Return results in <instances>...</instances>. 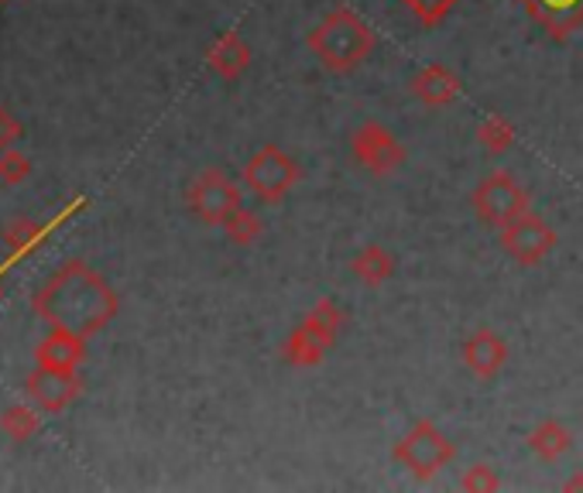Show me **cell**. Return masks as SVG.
I'll use <instances>...</instances> for the list:
<instances>
[{
    "mask_svg": "<svg viewBox=\"0 0 583 493\" xmlns=\"http://www.w3.org/2000/svg\"><path fill=\"white\" fill-rule=\"evenodd\" d=\"M39 312L55 329L86 339L114 319L117 295L86 264H65L52 285L39 295Z\"/></svg>",
    "mask_w": 583,
    "mask_h": 493,
    "instance_id": "6da1fadb",
    "label": "cell"
},
{
    "mask_svg": "<svg viewBox=\"0 0 583 493\" xmlns=\"http://www.w3.org/2000/svg\"><path fill=\"white\" fill-rule=\"evenodd\" d=\"M371 24L351 8H333L313 31L305 34V45L330 73H354V69L374 52Z\"/></svg>",
    "mask_w": 583,
    "mask_h": 493,
    "instance_id": "7a4b0ae2",
    "label": "cell"
},
{
    "mask_svg": "<svg viewBox=\"0 0 583 493\" xmlns=\"http://www.w3.org/2000/svg\"><path fill=\"white\" fill-rule=\"evenodd\" d=\"M454 455H457V445L429 418L416 421L392 449V460L416 480H433L439 470L454 463Z\"/></svg>",
    "mask_w": 583,
    "mask_h": 493,
    "instance_id": "3957f363",
    "label": "cell"
},
{
    "mask_svg": "<svg viewBox=\"0 0 583 493\" xmlns=\"http://www.w3.org/2000/svg\"><path fill=\"white\" fill-rule=\"evenodd\" d=\"M470 206L477 220L485 227H504L514 217H522L529 209V192L519 186L511 171H491L488 179H480V186L470 196Z\"/></svg>",
    "mask_w": 583,
    "mask_h": 493,
    "instance_id": "277c9868",
    "label": "cell"
},
{
    "mask_svg": "<svg viewBox=\"0 0 583 493\" xmlns=\"http://www.w3.org/2000/svg\"><path fill=\"white\" fill-rule=\"evenodd\" d=\"M299 175L302 171H299V165L289 151H282L279 145H264L244 165V186L261 202H279L295 189Z\"/></svg>",
    "mask_w": 583,
    "mask_h": 493,
    "instance_id": "5b68a950",
    "label": "cell"
},
{
    "mask_svg": "<svg viewBox=\"0 0 583 493\" xmlns=\"http://www.w3.org/2000/svg\"><path fill=\"white\" fill-rule=\"evenodd\" d=\"M556 243H560L556 230L549 227L539 213H529V209L522 217H514L511 223L501 227V246L508 251V258H514L522 268L542 264L556 251Z\"/></svg>",
    "mask_w": 583,
    "mask_h": 493,
    "instance_id": "8992f818",
    "label": "cell"
},
{
    "mask_svg": "<svg viewBox=\"0 0 583 493\" xmlns=\"http://www.w3.org/2000/svg\"><path fill=\"white\" fill-rule=\"evenodd\" d=\"M240 206V189L233 179H227V171L206 168L199 179L189 186V209L210 227H223V220Z\"/></svg>",
    "mask_w": 583,
    "mask_h": 493,
    "instance_id": "52a82bcc",
    "label": "cell"
},
{
    "mask_svg": "<svg viewBox=\"0 0 583 493\" xmlns=\"http://www.w3.org/2000/svg\"><path fill=\"white\" fill-rule=\"evenodd\" d=\"M351 151H354V161L364 165L367 171L374 175H392L405 165V148L402 140L377 120H367L354 130L351 137Z\"/></svg>",
    "mask_w": 583,
    "mask_h": 493,
    "instance_id": "ba28073f",
    "label": "cell"
},
{
    "mask_svg": "<svg viewBox=\"0 0 583 493\" xmlns=\"http://www.w3.org/2000/svg\"><path fill=\"white\" fill-rule=\"evenodd\" d=\"M519 4L553 42H566L583 28V0H519Z\"/></svg>",
    "mask_w": 583,
    "mask_h": 493,
    "instance_id": "9c48e42d",
    "label": "cell"
},
{
    "mask_svg": "<svg viewBox=\"0 0 583 493\" xmlns=\"http://www.w3.org/2000/svg\"><path fill=\"white\" fill-rule=\"evenodd\" d=\"M460 357H464V367L480 377V380H491L501 374L504 360H508V343L491 333V329H477L464 339V349H460Z\"/></svg>",
    "mask_w": 583,
    "mask_h": 493,
    "instance_id": "30bf717a",
    "label": "cell"
},
{
    "mask_svg": "<svg viewBox=\"0 0 583 493\" xmlns=\"http://www.w3.org/2000/svg\"><path fill=\"white\" fill-rule=\"evenodd\" d=\"M408 90L419 103H426V107H450V103L460 96V80H457L454 69L433 62V65L423 69L419 76H412Z\"/></svg>",
    "mask_w": 583,
    "mask_h": 493,
    "instance_id": "8fae6325",
    "label": "cell"
},
{
    "mask_svg": "<svg viewBox=\"0 0 583 493\" xmlns=\"http://www.w3.org/2000/svg\"><path fill=\"white\" fill-rule=\"evenodd\" d=\"M28 391L45 411H59V408H65L69 401L76 398V377H73V370L42 367L39 374L28 380Z\"/></svg>",
    "mask_w": 583,
    "mask_h": 493,
    "instance_id": "7c38bea8",
    "label": "cell"
},
{
    "mask_svg": "<svg viewBox=\"0 0 583 493\" xmlns=\"http://www.w3.org/2000/svg\"><path fill=\"white\" fill-rule=\"evenodd\" d=\"M330 349H333V343L326 336H320L309 323H299L289 333V339L282 343V360L292 367H320Z\"/></svg>",
    "mask_w": 583,
    "mask_h": 493,
    "instance_id": "4fadbf2b",
    "label": "cell"
},
{
    "mask_svg": "<svg viewBox=\"0 0 583 493\" xmlns=\"http://www.w3.org/2000/svg\"><path fill=\"white\" fill-rule=\"evenodd\" d=\"M210 69L217 76H223V80H237L244 69L251 65V45L240 39L237 31H223L220 39L214 42V49H210Z\"/></svg>",
    "mask_w": 583,
    "mask_h": 493,
    "instance_id": "5bb4252c",
    "label": "cell"
},
{
    "mask_svg": "<svg viewBox=\"0 0 583 493\" xmlns=\"http://www.w3.org/2000/svg\"><path fill=\"white\" fill-rule=\"evenodd\" d=\"M529 449L539 455L542 463H556L560 455H566L570 452V445H573V436H570V429L563 426V421H556V418H545V421H539V426L529 432Z\"/></svg>",
    "mask_w": 583,
    "mask_h": 493,
    "instance_id": "9a60e30c",
    "label": "cell"
},
{
    "mask_svg": "<svg viewBox=\"0 0 583 493\" xmlns=\"http://www.w3.org/2000/svg\"><path fill=\"white\" fill-rule=\"evenodd\" d=\"M39 360H42V367L73 370V367L83 360V336L55 329V333L39 346Z\"/></svg>",
    "mask_w": 583,
    "mask_h": 493,
    "instance_id": "2e32d148",
    "label": "cell"
},
{
    "mask_svg": "<svg viewBox=\"0 0 583 493\" xmlns=\"http://www.w3.org/2000/svg\"><path fill=\"white\" fill-rule=\"evenodd\" d=\"M351 271H354L357 281H364L367 289H377V285H385V281L395 274V258L385 251V246L371 243L351 261Z\"/></svg>",
    "mask_w": 583,
    "mask_h": 493,
    "instance_id": "e0dca14e",
    "label": "cell"
},
{
    "mask_svg": "<svg viewBox=\"0 0 583 493\" xmlns=\"http://www.w3.org/2000/svg\"><path fill=\"white\" fill-rule=\"evenodd\" d=\"M223 230H227V237H230L237 246H248V243H254V240L264 233V223H261V217L254 213V209L237 206L233 213L223 220Z\"/></svg>",
    "mask_w": 583,
    "mask_h": 493,
    "instance_id": "ac0fdd59",
    "label": "cell"
},
{
    "mask_svg": "<svg viewBox=\"0 0 583 493\" xmlns=\"http://www.w3.org/2000/svg\"><path fill=\"white\" fill-rule=\"evenodd\" d=\"M477 140H480V148H485V151L504 155V151L514 145V127H511V120H504V117L494 114V117H488V120H480Z\"/></svg>",
    "mask_w": 583,
    "mask_h": 493,
    "instance_id": "d6986e66",
    "label": "cell"
},
{
    "mask_svg": "<svg viewBox=\"0 0 583 493\" xmlns=\"http://www.w3.org/2000/svg\"><path fill=\"white\" fill-rule=\"evenodd\" d=\"M302 323H309L320 336H326V339L336 346V336H340V329H343V312H340V305H336L333 298H320V302L313 305V312H309Z\"/></svg>",
    "mask_w": 583,
    "mask_h": 493,
    "instance_id": "ffe728a7",
    "label": "cell"
},
{
    "mask_svg": "<svg viewBox=\"0 0 583 493\" xmlns=\"http://www.w3.org/2000/svg\"><path fill=\"white\" fill-rule=\"evenodd\" d=\"M402 4L423 28H439L460 0H402Z\"/></svg>",
    "mask_w": 583,
    "mask_h": 493,
    "instance_id": "44dd1931",
    "label": "cell"
},
{
    "mask_svg": "<svg viewBox=\"0 0 583 493\" xmlns=\"http://www.w3.org/2000/svg\"><path fill=\"white\" fill-rule=\"evenodd\" d=\"M498 486H501V476L488 463H477L460 476V490H470V493H494Z\"/></svg>",
    "mask_w": 583,
    "mask_h": 493,
    "instance_id": "7402d4cb",
    "label": "cell"
},
{
    "mask_svg": "<svg viewBox=\"0 0 583 493\" xmlns=\"http://www.w3.org/2000/svg\"><path fill=\"white\" fill-rule=\"evenodd\" d=\"M34 426H39V421H34V415L28 411V408H11L8 415H4V429H8V436L11 439H28L31 432H34Z\"/></svg>",
    "mask_w": 583,
    "mask_h": 493,
    "instance_id": "603a6c76",
    "label": "cell"
},
{
    "mask_svg": "<svg viewBox=\"0 0 583 493\" xmlns=\"http://www.w3.org/2000/svg\"><path fill=\"white\" fill-rule=\"evenodd\" d=\"M28 175V158L18 155V151H8L4 158H0V179H8V182H18Z\"/></svg>",
    "mask_w": 583,
    "mask_h": 493,
    "instance_id": "cb8c5ba5",
    "label": "cell"
},
{
    "mask_svg": "<svg viewBox=\"0 0 583 493\" xmlns=\"http://www.w3.org/2000/svg\"><path fill=\"white\" fill-rule=\"evenodd\" d=\"M34 240H39V227H31V223H24V220H18V223L8 230V243L18 246V251H28Z\"/></svg>",
    "mask_w": 583,
    "mask_h": 493,
    "instance_id": "d4e9b609",
    "label": "cell"
},
{
    "mask_svg": "<svg viewBox=\"0 0 583 493\" xmlns=\"http://www.w3.org/2000/svg\"><path fill=\"white\" fill-rule=\"evenodd\" d=\"M21 134V127L4 114V111H0V148H11V140Z\"/></svg>",
    "mask_w": 583,
    "mask_h": 493,
    "instance_id": "484cf974",
    "label": "cell"
},
{
    "mask_svg": "<svg viewBox=\"0 0 583 493\" xmlns=\"http://www.w3.org/2000/svg\"><path fill=\"white\" fill-rule=\"evenodd\" d=\"M563 490H583V473H576V476H570V480L563 483Z\"/></svg>",
    "mask_w": 583,
    "mask_h": 493,
    "instance_id": "4316f807",
    "label": "cell"
}]
</instances>
